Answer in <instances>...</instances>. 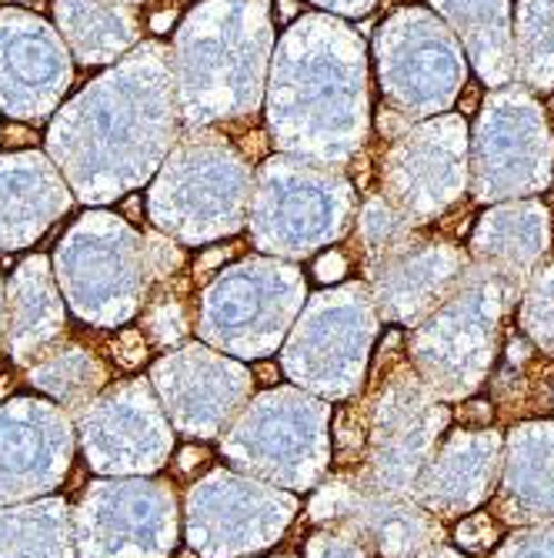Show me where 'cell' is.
I'll return each mask as SVG.
<instances>
[{
  "label": "cell",
  "instance_id": "4fadbf2b",
  "mask_svg": "<svg viewBox=\"0 0 554 558\" xmlns=\"http://www.w3.org/2000/svg\"><path fill=\"white\" fill-rule=\"evenodd\" d=\"M71 515L77 558H171L177 545V498L168 482H90Z\"/></svg>",
  "mask_w": 554,
  "mask_h": 558
},
{
  "label": "cell",
  "instance_id": "d4e9b609",
  "mask_svg": "<svg viewBox=\"0 0 554 558\" xmlns=\"http://www.w3.org/2000/svg\"><path fill=\"white\" fill-rule=\"evenodd\" d=\"M71 208V191L37 150L0 155V251L37 241Z\"/></svg>",
  "mask_w": 554,
  "mask_h": 558
},
{
  "label": "cell",
  "instance_id": "cb8c5ba5",
  "mask_svg": "<svg viewBox=\"0 0 554 558\" xmlns=\"http://www.w3.org/2000/svg\"><path fill=\"white\" fill-rule=\"evenodd\" d=\"M67 312L54 268L34 255L14 268L4 288V348L21 368H30L61 344Z\"/></svg>",
  "mask_w": 554,
  "mask_h": 558
},
{
  "label": "cell",
  "instance_id": "1f68e13d",
  "mask_svg": "<svg viewBox=\"0 0 554 558\" xmlns=\"http://www.w3.org/2000/svg\"><path fill=\"white\" fill-rule=\"evenodd\" d=\"M521 294V335L554 359V265L538 271Z\"/></svg>",
  "mask_w": 554,
  "mask_h": 558
},
{
  "label": "cell",
  "instance_id": "d6a6232c",
  "mask_svg": "<svg viewBox=\"0 0 554 558\" xmlns=\"http://www.w3.org/2000/svg\"><path fill=\"white\" fill-rule=\"evenodd\" d=\"M488 558H554V525L515 529L505 542H497Z\"/></svg>",
  "mask_w": 554,
  "mask_h": 558
},
{
  "label": "cell",
  "instance_id": "e575fe53",
  "mask_svg": "<svg viewBox=\"0 0 554 558\" xmlns=\"http://www.w3.org/2000/svg\"><path fill=\"white\" fill-rule=\"evenodd\" d=\"M455 542L461 551H488L497 545V519L488 512H471L458 522Z\"/></svg>",
  "mask_w": 554,
  "mask_h": 558
},
{
  "label": "cell",
  "instance_id": "f1b7e54d",
  "mask_svg": "<svg viewBox=\"0 0 554 558\" xmlns=\"http://www.w3.org/2000/svg\"><path fill=\"white\" fill-rule=\"evenodd\" d=\"M27 381L37 391H44L58 409H64L71 418H77L104 391L108 368L84 344H58L37 365L27 368Z\"/></svg>",
  "mask_w": 554,
  "mask_h": 558
},
{
  "label": "cell",
  "instance_id": "8992f818",
  "mask_svg": "<svg viewBox=\"0 0 554 558\" xmlns=\"http://www.w3.org/2000/svg\"><path fill=\"white\" fill-rule=\"evenodd\" d=\"M331 404L300 388L247 401L221 435L234 472L284 492H311L331 469Z\"/></svg>",
  "mask_w": 554,
  "mask_h": 558
},
{
  "label": "cell",
  "instance_id": "277c9868",
  "mask_svg": "<svg viewBox=\"0 0 554 558\" xmlns=\"http://www.w3.org/2000/svg\"><path fill=\"white\" fill-rule=\"evenodd\" d=\"M521 291V278L471 265L455 291L415 325L408 362L441 401H465L488 381Z\"/></svg>",
  "mask_w": 554,
  "mask_h": 558
},
{
  "label": "cell",
  "instance_id": "74e56055",
  "mask_svg": "<svg viewBox=\"0 0 554 558\" xmlns=\"http://www.w3.org/2000/svg\"><path fill=\"white\" fill-rule=\"evenodd\" d=\"M311 4H318V8H328V11H334V14H350V17H361V14H368L378 0H311Z\"/></svg>",
  "mask_w": 554,
  "mask_h": 558
},
{
  "label": "cell",
  "instance_id": "44dd1931",
  "mask_svg": "<svg viewBox=\"0 0 554 558\" xmlns=\"http://www.w3.org/2000/svg\"><path fill=\"white\" fill-rule=\"evenodd\" d=\"M468 268L471 265L461 247L441 238H424L415 228L405 241L365 271L371 278L378 318L415 328L455 291Z\"/></svg>",
  "mask_w": 554,
  "mask_h": 558
},
{
  "label": "cell",
  "instance_id": "f546056e",
  "mask_svg": "<svg viewBox=\"0 0 554 558\" xmlns=\"http://www.w3.org/2000/svg\"><path fill=\"white\" fill-rule=\"evenodd\" d=\"M158 284H164V288L155 294L147 291L150 298H144L147 308L140 318V335H144V341L158 344V348H181L194 328V312L187 301L190 284L177 281V275L168 281H158Z\"/></svg>",
  "mask_w": 554,
  "mask_h": 558
},
{
  "label": "cell",
  "instance_id": "2e32d148",
  "mask_svg": "<svg viewBox=\"0 0 554 558\" xmlns=\"http://www.w3.org/2000/svg\"><path fill=\"white\" fill-rule=\"evenodd\" d=\"M74 422L87 465L100 475H150L171 459L174 428L147 378L111 385Z\"/></svg>",
  "mask_w": 554,
  "mask_h": 558
},
{
  "label": "cell",
  "instance_id": "ee69618b",
  "mask_svg": "<svg viewBox=\"0 0 554 558\" xmlns=\"http://www.w3.org/2000/svg\"><path fill=\"white\" fill-rule=\"evenodd\" d=\"M121 4H131V8H140V4H144V0H121Z\"/></svg>",
  "mask_w": 554,
  "mask_h": 558
},
{
  "label": "cell",
  "instance_id": "ffe728a7",
  "mask_svg": "<svg viewBox=\"0 0 554 558\" xmlns=\"http://www.w3.org/2000/svg\"><path fill=\"white\" fill-rule=\"evenodd\" d=\"M71 87V58L61 34L40 17L0 11V108L17 121H40Z\"/></svg>",
  "mask_w": 554,
  "mask_h": 558
},
{
  "label": "cell",
  "instance_id": "30bf717a",
  "mask_svg": "<svg viewBox=\"0 0 554 558\" xmlns=\"http://www.w3.org/2000/svg\"><path fill=\"white\" fill-rule=\"evenodd\" d=\"M378 325L381 318L365 281L315 294L284 344L287 378L324 401L355 398L368 375Z\"/></svg>",
  "mask_w": 554,
  "mask_h": 558
},
{
  "label": "cell",
  "instance_id": "d6986e66",
  "mask_svg": "<svg viewBox=\"0 0 554 558\" xmlns=\"http://www.w3.org/2000/svg\"><path fill=\"white\" fill-rule=\"evenodd\" d=\"M74 459V418L54 401L11 398L0 404V505L58 488Z\"/></svg>",
  "mask_w": 554,
  "mask_h": 558
},
{
  "label": "cell",
  "instance_id": "b9f144b4",
  "mask_svg": "<svg viewBox=\"0 0 554 558\" xmlns=\"http://www.w3.org/2000/svg\"><path fill=\"white\" fill-rule=\"evenodd\" d=\"M0 348H4V281H0Z\"/></svg>",
  "mask_w": 554,
  "mask_h": 558
},
{
  "label": "cell",
  "instance_id": "7c38bea8",
  "mask_svg": "<svg viewBox=\"0 0 554 558\" xmlns=\"http://www.w3.org/2000/svg\"><path fill=\"white\" fill-rule=\"evenodd\" d=\"M297 515L294 492L231 469H214L187 488L184 529L200 558H244L281 542Z\"/></svg>",
  "mask_w": 554,
  "mask_h": 558
},
{
  "label": "cell",
  "instance_id": "60d3db41",
  "mask_svg": "<svg viewBox=\"0 0 554 558\" xmlns=\"http://www.w3.org/2000/svg\"><path fill=\"white\" fill-rule=\"evenodd\" d=\"M181 454H184V459H181V469H184V472H187V469H194L200 459H205V451H200V448H184Z\"/></svg>",
  "mask_w": 554,
  "mask_h": 558
},
{
  "label": "cell",
  "instance_id": "7bdbcfd3",
  "mask_svg": "<svg viewBox=\"0 0 554 558\" xmlns=\"http://www.w3.org/2000/svg\"><path fill=\"white\" fill-rule=\"evenodd\" d=\"M281 14H284V17L294 14V0H281Z\"/></svg>",
  "mask_w": 554,
  "mask_h": 558
},
{
  "label": "cell",
  "instance_id": "836d02e7",
  "mask_svg": "<svg viewBox=\"0 0 554 558\" xmlns=\"http://www.w3.org/2000/svg\"><path fill=\"white\" fill-rule=\"evenodd\" d=\"M144 251H147V271L150 281H168L184 268V255L174 238L168 234H147L144 238Z\"/></svg>",
  "mask_w": 554,
  "mask_h": 558
},
{
  "label": "cell",
  "instance_id": "5bb4252c",
  "mask_svg": "<svg viewBox=\"0 0 554 558\" xmlns=\"http://www.w3.org/2000/svg\"><path fill=\"white\" fill-rule=\"evenodd\" d=\"M308 515L318 529L347 532L371 558H415L447 538L415 495L381 488L361 469L324 475L315 485Z\"/></svg>",
  "mask_w": 554,
  "mask_h": 558
},
{
  "label": "cell",
  "instance_id": "9c48e42d",
  "mask_svg": "<svg viewBox=\"0 0 554 558\" xmlns=\"http://www.w3.org/2000/svg\"><path fill=\"white\" fill-rule=\"evenodd\" d=\"M54 278L74 315L94 328H118L150 291L144 238L108 211L81 218L54 255Z\"/></svg>",
  "mask_w": 554,
  "mask_h": 558
},
{
  "label": "cell",
  "instance_id": "f35d334b",
  "mask_svg": "<svg viewBox=\"0 0 554 558\" xmlns=\"http://www.w3.org/2000/svg\"><path fill=\"white\" fill-rule=\"evenodd\" d=\"M344 255H337V251H331V255H324L321 262H318V268H315V275L321 278V281H337L341 275H344Z\"/></svg>",
  "mask_w": 554,
  "mask_h": 558
},
{
  "label": "cell",
  "instance_id": "4316f807",
  "mask_svg": "<svg viewBox=\"0 0 554 558\" xmlns=\"http://www.w3.org/2000/svg\"><path fill=\"white\" fill-rule=\"evenodd\" d=\"M547 228H551L547 208L541 205L491 211L478 221V231L471 238V255L484 268L528 281L538 258L547 251V238H551Z\"/></svg>",
  "mask_w": 554,
  "mask_h": 558
},
{
  "label": "cell",
  "instance_id": "9a60e30c",
  "mask_svg": "<svg viewBox=\"0 0 554 558\" xmlns=\"http://www.w3.org/2000/svg\"><path fill=\"white\" fill-rule=\"evenodd\" d=\"M378 68L387 108L401 118L444 111L461 94V50L428 11H397L378 34Z\"/></svg>",
  "mask_w": 554,
  "mask_h": 558
},
{
  "label": "cell",
  "instance_id": "e0dca14e",
  "mask_svg": "<svg viewBox=\"0 0 554 558\" xmlns=\"http://www.w3.org/2000/svg\"><path fill=\"white\" fill-rule=\"evenodd\" d=\"M147 381L171 428L190 438H221L255 391V375L241 362L224 359L211 344L190 341L150 365Z\"/></svg>",
  "mask_w": 554,
  "mask_h": 558
},
{
  "label": "cell",
  "instance_id": "83f0119b",
  "mask_svg": "<svg viewBox=\"0 0 554 558\" xmlns=\"http://www.w3.org/2000/svg\"><path fill=\"white\" fill-rule=\"evenodd\" d=\"M0 558H77L74 515L64 498L0 509Z\"/></svg>",
  "mask_w": 554,
  "mask_h": 558
},
{
  "label": "cell",
  "instance_id": "8fae6325",
  "mask_svg": "<svg viewBox=\"0 0 554 558\" xmlns=\"http://www.w3.org/2000/svg\"><path fill=\"white\" fill-rule=\"evenodd\" d=\"M305 275L287 262L244 258L221 271L200 294L197 335L234 359H264L278 351L305 308Z\"/></svg>",
  "mask_w": 554,
  "mask_h": 558
},
{
  "label": "cell",
  "instance_id": "ba28073f",
  "mask_svg": "<svg viewBox=\"0 0 554 558\" xmlns=\"http://www.w3.org/2000/svg\"><path fill=\"white\" fill-rule=\"evenodd\" d=\"M447 425L451 409L421 381L411 362L381 372L365 412L341 418V428H350V441L361 435V472L381 488L408 495L447 435Z\"/></svg>",
  "mask_w": 554,
  "mask_h": 558
},
{
  "label": "cell",
  "instance_id": "7402d4cb",
  "mask_svg": "<svg viewBox=\"0 0 554 558\" xmlns=\"http://www.w3.org/2000/svg\"><path fill=\"white\" fill-rule=\"evenodd\" d=\"M501 454H505V435L497 428H451L411 495L438 522L471 515L497 488Z\"/></svg>",
  "mask_w": 554,
  "mask_h": 558
},
{
  "label": "cell",
  "instance_id": "d590c367",
  "mask_svg": "<svg viewBox=\"0 0 554 558\" xmlns=\"http://www.w3.org/2000/svg\"><path fill=\"white\" fill-rule=\"evenodd\" d=\"M305 558H371L361 542H355L347 532L337 529H321L318 535L308 538Z\"/></svg>",
  "mask_w": 554,
  "mask_h": 558
},
{
  "label": "cell",
  "instance_id": "484cf974",
  "mask_svg": "<svg viewBox=\"0 0 554 558\" xmlns=\"http://www.w3.org/2000/svg\"><path fill=\"white\" fill-rule=\"evenodd\" d=\"M58 34L84 68L114 64L137 47V8L121 0H54Z\"/></svg>",
  "mask_w": 554,
  "mask_h": 558
},
{
  "label": "cell",
  "instance_id": "7a4b0ae2",
  "mask_svg": "<svg viewBox=\"0 0 554 558\" xmlns=\"http://www.w3.org/2000/svg\"><path fill=\"white\" fill-rule=\"evenodd\" d=\"M268 134L287 158L344 168L368 141V61L347 24L308 14L268 68Z\"/></svg>",
  "mask_w": 554,
  "mask_h": 558
},
{
  "label": "cell",
  "instance_id": "8d00e7d4",
  "mask_svg": "<svg viewBox=\"0 0 554 558\" xmlns=\"http://www.w3.org/2000/svg\"><path fill=\"white\" fill-rule=\"evenodd\" d=\"M111 354L121 368H137L144 359H147V341L140 331H124L114 344H111Z\"/></svg>",
  "mask_w": 554,
  "mask_h": 558
},
{
  "label": "cell",
  "instance_id": "603a6c76",
  "mask_svg": "<svg viewBox=\"0 0 554 558\" xmlns=\"http://www.w3.org/2000/svg\"><path fill=\"white\" fill-rule=\"evenodd\" d=\"M488 501L494 519L512 529L554 525V418L521 422L505 435L497 488Z\"/></svg>",
  "mask_w": 554,
  "mask_h": 558
},
{
  "label": "cell",
  "instance_id": "ab89813d",
  "mask_svg": "<svg viewBox=\"0 0 554 558\" xmlns=\"http://www.w3.org/2000/svg\"><path fill=\"white\" fill-rule=\"evenodd\" d=\"M415 558H468V555L458 551V548H447V545L441 542V545H431L428 551H421V555H415Z\"/></svg>",
  "mask_w": 554,
  "mask_h": 558
},
{
  "label": "cell",
  "instance_id": "52a82bcc",
  "mask_svg": "<svg viewBox=\"0 0 554 558\" xmlns=\"http://www.w3.org/2000/svg\"><path fill=\"white\" fill-rule=\"evenodd\" d=\"M355 218V184L341 168L300 161L287 155L268 158L250 184L247 228L258 251L300 262L318 247L334 244Z\"/></svg>",
  "mask_w": 554,
  "mask_h": 558
},
{
  "label": "cell",
  "instance_id": "4dcf8cb0",
  "mask_svg": "<svg viewBox=\"0 0 554 558\" xmlns=\"http://www.w3.org/2000/svg\"><path fill=\"white\" fill-rule=\"evenodd\" d=\"M411 231H415V225L401 215L384 194H371L358 215V247L365 255V268H371L378 258H384L387 251L397 247Z\"/></svg>",
  "mask_w": 554,
  "mask_h": 558
},
{
  "label": "cell",
  "instance_id": "5b68a950",
  "mask_svg": "<svg viewBox=\"0 0 554 558\" xmlns=\"http://www.w3.org/2000/svg\"><path fill=\"white\" fill-rule=\"evenodd\" d=\"M250 184L255 171L227 137L187 131L184 141H174L150 184V221L181 244H211L244 228Z\"/></svg>",
  "mask_w": 554,
  "mask_h": 558
},
{
  "label": "cell",
  "instance_id": "ac0fdd59",
  "mask_svg": "<svg viewBox=\"0 0 554 558\" xmlns=\"http://www.w3.org/2000/svg\"><path fill=\"white\" fill-rule=\"evenodd\" d=\"M465 121L441 118L405 128L381 158V194L415 228L434 221L461 197L465 184Z\"/></svg>",
  "mask_w": 554,
  "mask_h": 558
},
{
  "label": "cell",
  "instance_id": "6da1fadb",
  "mask_svg": "<svg viewBox=\"0 0 554 558\" xmlns=\"http://www.w3.org/2000/svg\"><path fill=\"white\" fill-rule=\"evenodd\" d=\"M177 124L171 50L137 44L58 111L47 155L81 201L108 205L158 171Z\"/></svg>",
  "mask_w": 554,
  "mask_h": 558
},
{
  "label": "cell",
  "instance_id": "3957f363",
  "mask_svg": "<svg viewBox=\"0 0 554 558\" xmlns=\"http://www.w3.org/2000/svg\"><path fill=\"white\" fill-rule=\"evenodd\" d=\"M271 0H200L171 54L177 118L187 131L250 121L271 68Z\"/></svg>",
  "mask_w": 554,
  "mask_h": 558
}]
</instances>
